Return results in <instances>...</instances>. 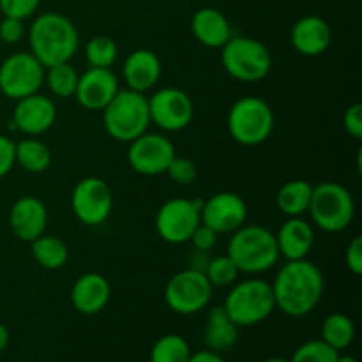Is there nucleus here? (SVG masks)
Instances as JSON below:
<instances>
[{"instance_id": "41", "label": "nucleus", "mask_w": 362, "mask_h": 362, "mask_svg": "<svg viewBox=\"0 0 362 362\" xmlns=\"http://www.w3.org/2000/svg\"><path fill=\"white\" fill-rule=\"evenodd\" d=\"M187 362H225V359L221 357V354L205 349V350H200V352L191 354L189 361Z\"/></svg>"}, {"instance_id": "18", "label": "nucleus", "mask_w": 362, "mask_h": 362, "mask_svg": "<svg viewBox=\"0 0 362 362\" xmlns=\"http://www.w3.org/2000/svg\"><path fill=\"white\" fill-rule=\"evenodd\" d=\"M9 226L14 237L30 244L32 240L46 233L48 226V209L39 198L21 197L9 211Z\"/></svg>"}, {"instance_id": "24", "label": "nucleus", "mask_w": 362, "mask_h": 362, "mask_svg": "<svg viewBox=\"0 0 362 362\" xmlns=\"http://www.w3.org/2000/svg\"><path fill=\"white\" fill-rule=\"evenodd\" d=\"M239 339V327L232 322L223 306H216L209 311L207 324L204 331V343L212 352H228Z\"/></svg>"}, {"instance_id": "38", "label": "nucleus", "mask_w": 362, "mask_h": 362, "mask_svg": "<svg viewBox=\"0 0 362 362\" xmlns=\"http://www.w3.org/2000/svg\"><path fill=\"white\" fill-rule=\"evenodd\" d=\"M343 127L352 138H362V105L354 103L343 113Z\"/></svg>"}, {"instance_id": "6", "label": "nucleus", "mask_w": 362, "mask_h": 362, "mask_svg": "<svg viewBox=\"0 0 362 362\" xmlns=\"http://www.w3.org/2000/svg\"><path fill=\"white\" fill-rule=\"evenodd\" d=\"M223 308L237 327H251L267 320L276 310L271 283L258 278L235 281Z\"/></svg>"}, {"instance_id": "39", "label": "nucleus", "mask_w": 362, "mask_h": 362, "mask_svg": "<svg viewBox=\"0 0 362 362\" xmlns=\"http://www.w3.org/2000/svg\"><path fill=\"white\" fill-rule=\"evenodd\" d=\"M16 141L11 140L9 136L0 134V179L6 177L16 165V156H14Z\"/></svg>"}, {"instance_id": "35", "label": "nucleus", "mask_w": 362, "mask_h": 362, "mask_svg": "<svg viewBox=\"0 0 362 362\" xmlns=\"http://www.w3.org/2000/svg\"><path fill=\"white\" fill-rule=\"evenodd\" d=\"M39 4L41 0H0V11L4 16L25 21L27 18L34 16L35 11L39 9Z\"/></svg>"}, {"instance_id": "32", "label": "nucleus", "mask_w": 362, "mask_h": 362, "mask_svg": "<svg viewBox=\"0 0 362 362\" xmlns=\"http://www.w3.org/2000/svg\"><path fill=\"white\" fill-rule=\"evenodd\" d=\"M204 272L212 286H232L239 279L240 274L239 269L235 267V264H233L228 255L212 258Z\"/></svg>"}, {"instance_id": "40", "label": "nucleus", "mask_w": 362, "mask_h": 362, "mask_svg": "<svg viewBox=\"0 0 362 362\" xmlns=\"http://www.w3.org/2000/svg\"><path fill=\"white\" fill-rule=\"evenodd\" d=\"M345 264L354 276L362 274V237H354L345 251Z\"/></svg>"}, {"instance_id": "44", "label": "nucleus", "mask_w": 362, "mask_h": 362, "mask_svg": "<svg viewBox=\"0 0 362 362\" xmlns=\"http://www.w3.org/2000/svg\"><path fill=\"white\" fill-rule=\"evenodd\" d=\"M264 362H290V361L283 359V357H271V359H265Z\"/></svg>"}, {"instance_id": "22", "label": "nucleus", "mask_w": 362, "mask_h": 362, "mask_svg": "<svg viewBox=\"0 0 362 362\" xmlns=\"http://www.w3.org/2000/svg\"><path fill=\"white\" fill-rule=\"evenodd\" d=\"M274 235L279 257L286 258V262L308 258L315 246V226L303 216L286 219Z\"/></svg>"}, {"instance_id": "8", "label": "nucleus", "mask_w": 362, "mask_h": 362, "mask_svg": "<svg viewBox=\"0 0 362 362\" xmlns=\"http://www.w3.org/2000/svg\"><path fill=\"white\" fill-rule=\"evenodd\" d=\"M221 64L233 80L257 83L271 73L272 55L258 39L232 35L221 48Z\"/></svg>"}, {"instance_id": "13", "label": "nucleus", "mask_w": 362, "mask_h": 362, "mask_svg": "<svg viewBox=\"0 0 362 362\" xmlns=\"http://www.w3.org/2000/svg\"><path fill=\"white\" fill-rule=\"evenodd\" d=\"M113 209V193L99 177H85L71 193V211L74 218L87 226H99L110 218Z\"/></svg>"}, {"instance_id": "7", "label": "nucleus", "mask_w": 362, "mask_h": 362, "mask_svg": "<svg viewBox=\"0 0 362 362\" xmlns=\"http://www.w3.org/2000/svg\"><path fill=\"white\" fill-rule=\"evenodd\" d=\"M274 122L271 105L257 95L237 99L226 117L230 136L244 147H257L267 141L274 131Z\"/></svg>"}, {"instance_id": "1", "label": "nucleus", "mask_w": 362, "mask_h": 362, "mask_svg": "<svg viewBox=\"0 0 362 362\" xmlns=\"http://www.w3.org/2000/svg\"><path fill=\"white\" fill-rule=\"evenodd\" d=\"M276 310L286 317L303 318L320 304L325 290V279L318 265L303 260L286 262L271 283Z\"/></svg>"}, {"instance_id": "27", "label": "nucleus", "mask_w": 362, "mask_h": 362, "mask_svg": "<svg viewBox=\"0 0 362 362\" xmlns=\"http://www.w3.org/2000/svg\"><path fill=\"white\" fill-rule=\"evenodd\" d=\"M14 156H16L18 165L30 173L46 172L49 168V165H52L53 159L52 148L45 141L37 140L35 136H28L16 141Z\"/></svg>"}, {"instance_id": "36", "label": "nucleus", "mask_w": 362, "mask_h": 362, "mask_svg": "<svg viewBox=\"0 0 362 362\" xmlns=\"http://www.w3.org/2000/svg\"><path fill=\"white\" fill-rule=\"evenodd\" d=\"M218 239H219L218 232H214L211 226L200 223V225L197 226V230L193 232V235H191L189 243H193V246L197 247L198 251H211L214 250L216 244H218Z\"/></svg>"}, {"instance_id": "29", "label": "nucleus", "mask_w": 362, "mask_h": 362, "mask_svg": "<svg viewBox=\"0 0 362 362\" xmlns=\"http://www.w3.org/2000/svg\"><path fill=\"white\" fill-rule=\"evenodd\" d=\"M78 71L71 66V62L55 64L45 69V83L55 98L69 99L74 98L78 87Z\"/></svg>"}, {"instance_id": "9", "label": "nucleus", "mask_w": 362, "mask_h": 362, "mask_svg": "<svg viewBox=\"0 0 362 362\" xmlns=\"http://www.w3.org/2000/svg\"><path fill=\"white\" fill-rule=\"evenodd\" d=\"M214 286L204 271L184 269L173 274L165 286V303L177 315H197L209 306Z\"/></svg>"}, {"instance_id": "16", "label": "nucleus", "mask_w": 362, "mask_h": 362, "mask_svg": "<svg viewBox=\"0 0 362 362\" xmlns=\"http://www.w3.org/2000/svg\"><path fill=\"white\" fill-rule=\"evenodd\" d=\"M119 90V78L112 69L88 67L78 78L74 98L81 108L88 110V112H103Z\"/></svg>"}, {"instance_id": "2", "label": "nucleus", "mask_w": 362, "mask_h": 362, "mask_svg": "<svg viewBox=\"0 0 362 362\" xmlns=\"http://www.w3.org/2000/svg\"><path fill=\"white\" fill-rule=\"evenodd\" d=\"M30 53L45 67L71 62L80 46V34L73 21L60 13L39 14L28 28Z\"/></svg>"}, {"instance_id": "20", "label": "nucleus", "mask_w": 362, "mask_h": 362, "mask_svg": "<svg viewBox=\"0 0 362 362\" xmlns=\"http://www.w3.org/2000/svg\"><path fill=\"white\" fill-rule=\"evenodd\" d=\"M292 46L297 53L304 57H320L331 48L332 45V28L324 18L304 16L296 21L292 27Z\"/></svg>"}, {"instance_id": "25", "label": "nucleus", "mask_w": 362, "mask_h": 362, "mask_svg": "<svg viewBox=\"0 0 362 362\" xmlns=\"http://www.w3.org/2000/svg\"><path fill=\"white\" fill-rule=\"evenodd\" d=\"M313 193V184L304 179H293L283 184L276 194V205L286 218H300L308 214Z\"/></svg>"}, {"instance_id": "3", "label": "nucleus", "mask_w": 362, "mask_h": 362, "mask_svg": "<svg viewBox=\"0 0 362 362\" xmlns=\"http://www.w3.org/2000/svg\"><path fill=\"white\" fill-rule=\"evenodd\" d=\"M226 255L232 258L239 272L258 276L278 264L279 251L276 235L260 225H243L230 233Z\"/></svg>"}, {"instance_id": "23", "label": "nucleus", "mask_w": 362, "mask_h": 362, "mask_svg": "<svg viewBox=\"0 0 362 362\" xmlns=\"http://www.w3.org/2000/svg\"><path fill=\"white\" fill-rule=\"evenodd\" d=\"M191 32L200 45L221 49L232 37V27L225 14L216 7H202L191 20Z\"/></svg>"}, {"instance_id": "5", "label": "nucleus", "mask_w": 362, "mask_h": 362, "mask_svg": "<svg viewBox=\"0 0 362 362\" xmlns=\"http://www.w3.org/2000/svg\"><path fill=\"white\" fill-rule=\"evenodd\" d=\"M311 225L325 233H339L352 225L356 218V202L343 184L334 180L313 186L310 209Z\"/></svg>"}, {"instance_id": "12", "label": "nucleus", "mask_w": 362, "mask_h": 362, "mask_svg": "<svg viewBox=\"0 0 362 362\" xmlns=\"http://www.w3.org/2000/svg\"><path fill=\"white\" fill-rule=\"evenodd\" d=\"M151 124L165 133L182 131L193 122L194 105L187 92L177 87H165L148 98Z\"/></svg>"}, {"instance_id": "14", "label": "nucleus", "mask_w": 362, "mask_h": 362, "mask_svg": "<svg viewBox=\"0 0 362 362\" xmlns=\"http://www.w3.org/2000/svg\"><path fill=\"white\" fill-rule=\"evenodd\" d=\"M175 145L166 134L144 133L136 140L129 141L127 163L133 172L144 177H158L166 173V168L175 158Z\"/></svg>"}, {"instance_id": "42", "label": "nucleus", "mask_w": 362, "mask_h": 362, "mask_svg": "<svg viewBox=\"0 0 362 362\" xmlns=\"http://www.w3.org/2000/svg\"><path fill=\"white\" fill-rule=\"evenodd\" d=\"M9 338H11L9 329L0 322V352H4V350L7 349V345H9Z\"/></svg>"}, {"instance_id": "37", "label": "nucleus", "mask_w": 362, "mask_h": 362, "mask_svg": "<svg viewBox=\"0 0 362 362\" xmlns=\"http://www.w3.org/2000/svg\"><path fill=\"white\" fill-rule=\"evenodd\" d=\"M25 35V25L21 20L16 18H7L4 16V20L0 21V39H2L6 45H16L23 39Z\"/></svg>"}, {"instance_id": "26", "label": "nucleus", "mask_w": 362, "mask_h": 362, "mask_svg": "<svg viewBox=\"0 0 362 362\" xmlns=\"http://www.w3.org/2000/svg\"><path fill=\"white\" fill-rule=\"evenodd\" d=\"M32 258L46 271H59L69 260V247L60 237L42 233L30 243Z\"/></svg>"}, {"instance_id": "28", "label": "nucleus", "mask_w": 362, "mask_h": 362, "mask_svg": "<svg viewBox=\"0 0 362 362\" xmlns=\"http://www.w3.org/2000/svg\"><path fill=\"white\" fill-rule=\"evenodd\" d=\"M356 338V325L349 315L331 313L322 324V341L334 350L349 349Z\"/></svg>"}, {"instance_id": "21", "label": "nucleus", "mask_w": 362, "mask_h": 362, "mask_svg": "<svg viewBox=\"0 0 362 362\" xmlns=\"http://www.w3.org/2000/svg\"><path fill=\"white\" fill-rule=\"evenodd\" d=\"M163 74V64L158 53L147 48L131 52L124 60L122 76L127 88L136 92H147L158 85Z\"/></svg>"}, {"instance_id": "31", "label": "nucleus", "mask_w": 362, "mask_h": 362, "mask_svg": "<svg viewBox=\"0 0 362 362\" xmlns=\"http://www.w3.org/2000/svg\"><path fill=\"white\" fill-rule=\"evenodd\" d=\"M119 57V48L117 42L108 35H95L88 39L85 45V59H87L88 67H101V69H112Z\"/></svg>"}, {"instance_id": "19", "label": "nucleus", "mask_w": 362, "mask_h": 362, "mask_svg": "<svg viewBox=\"0 0 362 362\" xmlns=\"http://www.w3.org/2000/svg\"><path fill=\"white\" fill-rule=\"evenodd\" d=\"M112 285L99 272H87L74 281L71 288V304L81 315H98L108 306Z\"/></svg>"}, {"instance_id": "43", "label": "nucleus", "mask_w": 362, "mask_h": 362, "mask_svg": "<svg viewBox=\"0 0 362 362\" xmlns=\"http://www.w3.org/2000/svg\"><path fill=\"white\" fill-rule=\"evenodd\" d=\"M336 362H357V359L354 356H341V354H338Z\"/></svg>"}, {"instance_id": "34", "label": "nucleus", "mask_w": 362, "mask_h": 362, "mask_svg": "<svg viewBox=\"0 0 362 362\" xmlns=\"http://www.w3.org/2000/svg\"><path fill=\"white\" fill-rule=\"evenodd\" d=\"M166 175L173 180L175 184L180 186H189L197 180L198 170L197 165L191 161L189 158H184V156H177L172 159V163L166 168Z\"/></svg>"}, {"instance_id": "15", "label": "nucleus", "mask_w": 362, "mask_h": 362, "mask_svg": "<svg viewBox=\"0 0 362 362\" xmlns=\"http://www.w3.org/2000/svg\"><path fill=\"white\" fill-rule=\"evenodd\" d=\"M200 219L219 235H230L247 223V205L240 194L221 191L204 200Z\"/></svg>"}, {"instance_id": "11", "label": "nucleus", "mask_w": 362, "mask_h": 362, "mask_svg": "<svg viewBox=\"0 0 362 362\" xmlns=\"http://www.w3.org/2000/svg\"><path fill=\"white\" fill-rule=\"evenodd\" d=\"M204 200L189 198H172L158 209L156 214V232L165 243H189L191 235L200 225V209Z\"/></svg>"}, {"instance_id": "17", "label": "nucleus", "mask_w": 362, "mask_h": 362, "mask_svg": "<svg viewBox=\"0 0 362 362\" xmlns=\"http://www.w3.org/2000/svg\"><path fill=\"white\" fill-rule=\"evenodd\" d=\"M57 120V106L48 95L32 94L18 99L13 112V124L27 136H39L52 129Z\"/></svg>"}, {"instance_id": "33", "label": "nucleus", "mask_w": 362, "mask_h": 362, "mask_svg": "<svg viewBox=\"0 0 362 362\" xmlns=\"http://www.w3.org/2000/svg\"><path fill=\"white\" fill-rule=\"evenodd\" d=\"M338 354V350L329 346L322 339H311V341L303 343L293 352L290 362H336Z\"/></svg>"}, {"instance_id": "10", "label": "nucleus", "mask_w": 362, "mask_h": 362, "mask_svg": "<svg viewBox=\"0 0 362 362\" xmlns=\"http://www.w3.org/2000/svg\"><path fill=\"white\" fill-rule=\"evenodd\" d=\"M46 67L30 52H16L0 64V92L7 99L37 94L45 85Z\"/></svg>"}, {"instance_id": "4", "label": "nucleus", "mask_w": 362, "mask_h": 362, "mask_svg": "<svg viewBox=\"0 0 362 362\" xmlns=\"http://www.w3.org/2000/svg\"><path fill=\"white\" fill-rule=\"evenodd\" d=\"M103 126L115 141L129 144L136 140L151 126L148 98L144 92L120 88L103 110Z\"/></svg>"}, {"instance_id": "30", "label": "nucleus", "mask_w": 362, "mask_h": 362, "mask_svg": "<svg viewBox=\"0 0 362 362\" xmlns=\"http://www.w3.org/2000/svg\"><path fill=\"white\" fill-rule=\"evenodd\" d=\"M189 343L179 334H165L152 345L151 362H187L191 357Z\"/></svg>"}]
</instances>
